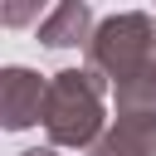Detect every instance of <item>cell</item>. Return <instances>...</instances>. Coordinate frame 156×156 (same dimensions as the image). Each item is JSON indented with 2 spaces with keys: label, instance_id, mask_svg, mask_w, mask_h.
<instances>
[{
  "label": "cell",
  "instance_id": "obj_1",
  "mask_svg": "<svg viewBox=\"0 0 156 156\" xmlns=\"http://www.w3.org/2000/svg\"><path fill=\"white\" fill-rule=\"evenodd\" d=\"M102 88H107V78L93 68H58L49 78V98H44L49 146H88L93 151L102 141V132L112 127L107 107H102Z\"/></svg>",
  "mask_w": 156,
  "mask_h": 156
},
{
  "label": "cell",
  "instance_id": "obj_2",
  "mask_svg": "<svg viewBox=\"0 0 156 156\" xmlns=\"http://www.w3.org/2000/svg\"><path fill=\"white\" fill-rule=\"evenodd\" d=\"M88 68L102 73L112 88L127 78H141L156 68V15L146 10H122L98 20L93 39H88Z\"/></svg>",
  "mask_w": 156,
  "mask_h": 156
},
{
  "label": "cell",
  "instance_id": "obj_3",
  "mask_svg": "<svg viewBox=\"0 0 156 156\" xmlns=\"http://www.w3.org/2000/svg\"><path fill=\"white\" fill-rule=\"evenodd\" d=\"M44 98H49V78H39L24 63L0 68V127L5 132H24L34 122H44Z\"/></svg>",
  "mask_w": 156,
  "mask_h": 156
},
{
  "label": "cell",
  "instance_id": "obj_4",
  "mask_svg": "<svg viewBox=\"0 0 156 156\" xmlns=\"http://www.w3.org/2000/svg\"><path fill=\"white\" fill-rule=\"evenodd\" d=\"M88 156H156V117L151 112H117Z\"/></svg>",
  "mask_w": 156,
  "mask_h": 156
},
{
  "label": "cell",
  "instance_id": "obj_5",
  "mask_svg": "<svg viewBox=\"0 0 156 156\" xmlns=\"http://www.w3.org/2000/svg\"><path fill=\"white\" fill-rule=\"evenodd\" d=\"M93 5L88 0H63V5H54L44 20H39V44H49V49H73V44H83L88 49V39H93Z\"/></svg>",
  "mask_w": 156,
  "mask_h": 156
},
{
  "label": "cell",
  "instance_id": "obj_6",
  "mask_svg": "<svg viewBox=\"0 0 156 156\" xmlns=\"http://www.w3.org/2000/svg\"><path fill=\"white\" fill-rule=\"evenodd\" d=\"M34 15H39V5H5V10H0L5 24H24V20H34ZM39 20H44V15H39Z\"/></svg>",
  "mask_w": 156,
  "mask_h": 156
},
{
  "label": "cell",
  "instance_id": "obj_7",
  "mask_svg": "<svg viewBox=\"0 0 156 156\" xmlns=\"http://www.w3.org/2000/svg\"><path fill=\"white\" fill-rule=\"evenodd\" d=\"M20 156H58V146H29V151H20Z\"/></svg>",
  "mask_w": 156,
  "mask_h": 156
}]
</instances>
